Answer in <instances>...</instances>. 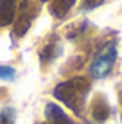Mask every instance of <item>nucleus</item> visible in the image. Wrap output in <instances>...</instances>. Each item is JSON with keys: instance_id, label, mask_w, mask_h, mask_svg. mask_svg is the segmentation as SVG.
Here are the masks:
<instances>
[{"instance_id": "obj_1", "label": "nucleus", "mask_w": 122, "mask_h": 124, "mask_svg": "<svg viewBox=\"0 0 122 124\" xmlns=\"http://www.w3.org/2000/svg\"><path fill=\"white\" fill-rule=\"evenodd\" d=\"M90 90V81L86 78H72L63 81L54 88V97L59 99L63 104H66L74 113H81L85 108L86 93Z\"/></svg>"}, {"instance_id": "obj_2", "label": "nucleus", "mask_w": 122, "mask_h": 124, "mask_svg": "<svg viewBox=\"0 0 122 124\" xmlns=\"http://www.w3.org/2000/svg\"><path fill=\"white\" fill-rule=\"evenodd\" d=\"M115 58H117V47L113 41L110 43H106L102 47V49L97 52V56L93 58V61H92L90 65V74L93 76V78H104V76L110 74L113 63H115Z\"/></svg>"}, {"instance_id": "obj_3", "label": "nucleus", "mask_w": 122, "mask_h": 124, "mask_svg": "<svg viewBox=\"0 0 122 124\" xmlns=\"http://www.w3.org/2000/svg\"><path fill=\"white\" fill-rule=\"evenodd\" d=\"M45 117H47L49 124H75L72 119L68 117L57 104L54 102H49L47 108H45Z\"/></svg>"}, {"instance_id": "obj_4", "label": "nucleus", "mask_w": 122, "mask_h": 124, "mask_svg": "<svg viewBox=\"0 0 122 124\" xmlns=\"http://www.w3.org/2000/svg\"><path fill=\"white\" fill-rule=\"evenodd\" d=\"M16 16V0H0V27L13 23Z\"/></svg>"}, {"instance_id": "obj_5", "label": "nucleus", "mask_w": 122, "mask_h": 124, "mask_svg": "<svg viewBox=\"0 0 122 124\" xmlns=\"http://www.w3.org/2000/svg\"><path fill=\"white\" fill-rule=\"evenodd\" d=\"M29 9H31V7H29ZM29 9H25V6H23L22 11H20V16H18V20H16V23H14V34L16 36H23V34L29 31V27H31L34 13L29 11Z\"/></svg>"}, {"instance_id": "obj_6", "label": "nucleus", "mask_w": 122, "mask_h": 124, "mask_svg": "<svg viewBox=\"0 0 122 124\" xmlns=\"http://www.w3.org/2000/svg\"><path fill=\"white\" fill-rule=\"evenodd\" d=\"M92 115H93L95 121L99 122H104L108 117H110V106L104 97H97L93 101V106H92Z\"/></svg>"}, {"instance_id": "obj_7", "label": "nucleus", "mask_w": 122, "mask_h": 124, "mask_svg": "<svg viewBox=\"0 0 122 124\" xmlns=\"http://www.w3.org/2000/svg\"><path fill=\"white\" fill-rule=\"evenodd\" d=\"M75 0H52L50 4V13H52L56 18H63L70 9H72Z\"/></svg>"}, {"instance_id": "obj_8", "label": "nucleus", "mask_w": 122, "mask_h": 124, "mask_svg": "<svg viewBox=\"0 0 122 124\" xmlns=\"http://www.w3.org/2000/svg\"><path fill=\"white\" fill-rule=\"evenodd\" d=\"M0 124H14V112L11 108L2 110V113H0Z\"/></svg>"}, {"instance_id": "obj_9", "label": "nucleus", "mask_w": 122, "mask_h": 124, "mask_svg": "<svg viewBox=\"0 0 122 124\" xmlns=\"http://www.w3.org/2000/svg\"><path fill=\"white\" fill-rule=\"evenodd\" d=\"M13 76H14V70H13L11 67H2L0 65V78L2 79H13Z\"/></svg>"}, {"instance_id": "obj_10", "label": "nucleus", "mask_w": 122, "mask_h": 124, "mask_svg": "<svg viewBox=\"0 0 122 124\" xmlns=\"http://www.w3.org/2000/svg\"><path fill=\"white\" fill-rule=\"evenodd\" d=\"M99 4H102V0H86L85 7H90V9H92V7H97Z\"/></svg>"}, {"instance_id": "obj_11", "label": "nucleus", "mask_w": 122, "mask_h": 124, "mask_svg": "<svg viewBox=\"0 0 122 124\" xmlns=\"http://www.w3.org/2000/svg\"><path fill=\"white\" fill-rule=\"evenodd\" d=\"M40 2H49V0H40Z\"/></svg>"}, {"instance_id": "obj_12", "label": "nucleus", "mask_w": 122, "mask_h": 124, "mask_svg": "<svg viewBox=\"0 0 122 124\" xmlns=\"http://www.w3.org/2000/svg\"><path fill=\"white\" fill-rule=\"evenodd\" d=\"M16 2H18V0H16ZM22 2H23V4H25V2H27V0H22Z\"/></svg>"}]
</instances>
